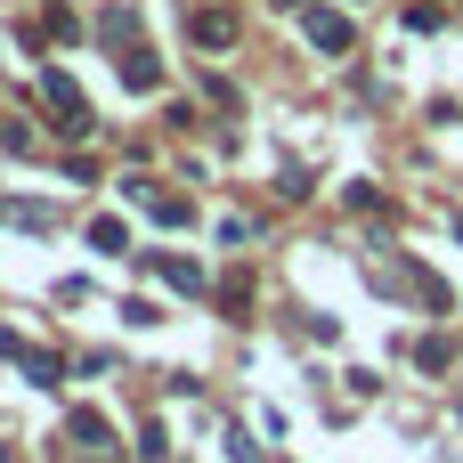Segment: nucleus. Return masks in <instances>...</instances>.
<instances>
[{"mask_svg": "<svg viewBox=\"0 0 463 463\" xmlns=\"http://www.w3.org/2000/svg\"><path fill=\"white\" fill-rule=\"evenodd\" d=\"M41 98H49V114H57V130H65V138H90V130H98V122H90V106H81V90H73L65 73H49V81H41Z\"/></svg>", "mask_w": 463, "mask_h": 463, "instance_id": "f257e3e1", "label": "nucleus"}, {"mask_svg": "<svg viewBox=\"0 0 463 463\" xmlns=\"http://www.w3.org/2000/svg\"><path fill=\"white\" fill-rule=\"evenodd\" d=\"M301 33H309V49H326V57H342V49H350V16H334V8H309V24H301Z\"/></svg>", "mask_w": 463, "mask_h": 463, "instance_id": "f03ea898", "label": "nucleus"}, {"mask_svg": "<svg viewBox=\"0 0 463 463\" xmlns=\"http://www.w3.org/2000/svg\"><path fill=\"white\" fill-rule=\"evenodd\" d=\"M187 33H195L203 49H228V41H236V16H228V8H195V16H187Z\"/></svg>", "mask_w": 463, "mask_h": 463, "instance_id": "7ed1b4c3", "label": "nucleus"}, {"mask_svg": "<svg viewBox=\"0 0 463 463\" xmlns=\"http://www.w3.org/2000/svg\"><path fill=\"white\" fill-rule=\"evenodd\" d=\"M122 81H130V90H155V81H163V65H155L146 49H130V57H122Z\"/></svg>", "mask_w": 463, "mask_h": 463, "instance_id": "20e7f679", "label": "nucleus"}, {"mask_svg": "<svg viewBox=\"0 0 463 463\" xmlns=\"http://www.w3.org/2000/svg\"><path fill=\"white\" fill-rule=\"evenodd\" d=\"M146 212H155V220H163V228H187V220H195V203H179V195H155V203H146Z\"/></svg>", "mask_w": 463, "mask_h": 463, "instance_id": "39448f33", "label": "nucleus"}, {"mask_svg": "<svg viewBox=\"0 0 463 463\" xmlns=\"http://www.w3.org/2000/svg\"><path fill=\"white\" fill-rule=\"evenodd\" d=\"M90 244H98V252H130V228H122V220H98Z\"/></svg>", "mask_w": 463, "mask_h": 463, "instance_id": "423d86ee", "label": "nucleus"}, {"mask_svg": "<svg viewBox=\"0 0 463 463\" xmlns=\"http://www.w3.org/2000/svg\"><path fill=\"white\" fill-rule=\"evenodd\" d=\"M155 269H163V285H179V293H195V285H203V269H195V260H155Z\"/></svg>", "mask_w": 463, "mask_h": 463, "instance_id": "0eeeda50", "label": "nucleus"}, {"mask_svg": "<svg viewBox=\"0 0 463 463\" xmlns=\"http://www.w3.org/2000/svg\"><path fill=\"white\" fill-rule=\"evenodd\" d=\"M73 439H81V448H106V439H114V431H106V423H98V415H73Z\"/></svg>", "mask_w": 463, "mask_h": 463, "instance_id": "6e6552de", "label": "nucleus"}, {"mask_svg": "<svg viewBox=\"0 0 463 463\" xmlns=\"http://www.w3.org/2000/svg\"><path fill=\"white\" fill-rule=\"evenodd\" d=\"M277 8H301V0H277Z\"/></svg>", "mask_w": 463, "mask_h": 463, "instance_id": "1a4fd4ad", "label": "nucleus"}]
</instances>
